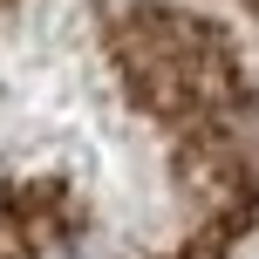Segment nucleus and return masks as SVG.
Returning a JSON list of instances; mask_svg holds the SVG:
<instances>
[]
</instances>
